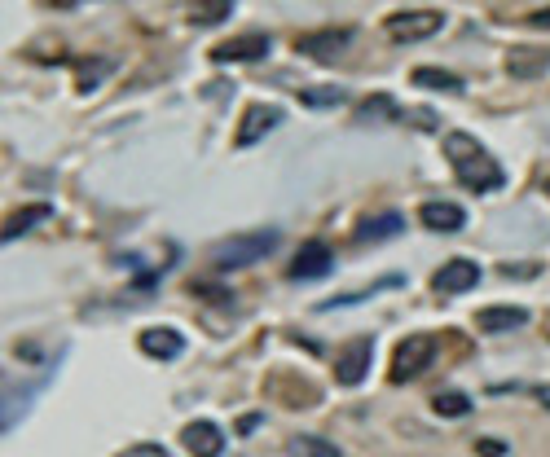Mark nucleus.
Instances as JSON below:
<instances>
[{
    "label": "nucleus",
    "mask_w": 550,
    "mask_h": 457,
    "mask_svg": "<svg viewBox=\"0 0 550 457\" xmlns=\"http://www.w3.org/2000/svg\"><path fill=\"white\" fill-rule=\"evenodd\" d=\"M445 159L454 163L458 181L467 189H476V194H493V189H502V181H506L502 163L493 159L476 137H467V132H449L445 137Z\"/></svg>",
    "instance_id": "obj_1"
},
{
    "label": "nucleus",
    "mask_w": 550,
    "mask_h": 457,
    "mask_svg": "<svg viewBox=\"0 0 550 457\" xmlns=\"http://www.w3.org/2000/svg\"><path fill=\"white\" fill-rule=\"evenodd\" d=\"M273 247H278V233L273 229H260V233H238L229 238L225 247L216 251V269H247V264L264 260Z\"/></svg>",
    "instance_id": "obj_2"
},
{
    "label": "nucleus",
    "mask_w": 550,
    "mask_h": 457,
    "mask_svg": "<svg viewBox=\"0 0 550 457\" xmlns=\"http://www.w3.org/2000/svg\"><path fill=\"white\" fill-rule=\"evenodd\" d=\"M432 361H436V339L432 334H410V339L396 348L388 378L392 383H410V378H418Z\"/></svg>",
    "instance_id": "obj_3"
},
{
    "label": "nucleus",
    "mask_w": 550,
    "mask_h": 457,
    "mask_svg": "<svg viewBox=\"0 0 550 457\" xmlns=\"http://www.w3.org/2000/svg\"><path fill=\"white\" fill-rule=\"evenodd\" d=\"M383 27H388L392 40L414 44V40L436 36V31L445 27V14H440V9H405V14H388V18H383Z\"/></svg>",
    "instance_id": "obj_4"
},
{
    "label": "nucleus",
    "mask_w": 550,
    "mask_h": 457,
    "mask_svg": "<svg viewBox=\"0 0 550 457\" xmlns=\"http://www.w3.org/2000/svg\"><path fill=\"white\" fill-rule=\"evenodd\" d=\"M278 124H282L278 106H251L247 115H242V124H238V146H256V141H264Z\"/></svg>",
    "instance_id": "obj_5"
},
{
    "label": "nucleus",
    "mask_w": 550,
    "mask_h": 457,
    "mask_svg": "<svg viewBox=\"0 0 550 457\" xmlns=\"http://www.w3.org/2000/svg\"><path fill=\"white\" fill-rule=\"evenodd\" d=\"M269 53V36H260V31H251V36H234L225 44H216L212 49V62H256Z\"/></svg>",
    "instance_id": "obj_6"
},
{
    "label": "nucleus",
    "mask_w": 550,
    "mask_h": 457,
    "mask_svg": "<svg viewBox=\"0 0 550 457\" xmlns=\"http://www.w3.org/2000/svg\"><path fill=\"white\" fill-rule=\"evenodd\" d=\"M366 374H370V339H357V343H348V348L339 352L335 378H339L344 387H357Z\"/></svg>",
    "instance_id": "obj_7"
},
{
    "label": "nucleus",
    "mask_w": 550,
    "mask_h": 457,
    "mask_svg": "<svg viewBox=\"0 0 550 457\" xmlns=\"http://www.w3.org/2000/svg\"><path fill=\"white\" fill-rule=\"evenodd\" d=\"M476 282H480V264H471V260H449L445 269L432 277V286L440 295H462V291H471Z\"/></svg>",
    "instance_id": "obj_8"
},
{
    "label": "nucleus",
    "mask_w": 550,
    "mask_h": 457,
    "mask_svg": "<svg viewBox=\"0 0 550 457\" xmlns=\"http://www.w3.org/2000/svg\"><path fill=\"white\" fill-rule=\"evenodd\" d=\"M330 247L326 242H304L300 251H295V260H291V277L295 282H308V277H326L330 273Z\"/></svg>",
    "instance_id": "obj_9"
},
{
    "label": "nucleus",
    "mask_w": 550,
    "mask_h": 457,
    "mask_svg": "<svg viewBox=\"0 0 550 457\" xmlns=\"http://www.w3.org/2000/svg\"><path fill=\"white\" fill-rule=\"evenodd\" d=\"M181 440H185V449H190L194 457H220V453H225V436H220L216 422H185Z\"/></svg>",
    "instance_id": "obj_10"
},
{
    "label": "nucleus",
    "mask_w": 550,
    "mask_h": 457,
    "mask_svg": "<svg viewBox=\"0 0 550 457\" xmlns=\"http://www.w3.org/2000/svg\"><path fill=\"white\" fill-rule=\"evenodd\" d=\"M348 44H352L348 27H330V31H313V36H304L300 53H308V58H339Z\"/></svg>",
    "instance_id": "obj_11"
},
{
    "label": "nucleus",
    "mask_w": 550,
    "mask_h": 457,
    "mask_svg": "<svg viewBox=\"0 0 550 457\" xmlns=\"http://www.w3.org/2000/svg\"><path fill=\"white\" fill-rule=\"evenodd\" d=\"M405 229L401 211H374V216L357 220V242H379V238H396Z\"/></svg>",
    "instance_id": "obj_12"
},
{
    "label": "nucleus",
    "mask_w": 550,
    "mask_h": 457,
    "mask_svg": "<svg viewBox=\"0 0 550 457\" xmlns=\"http://www.w3.org/2000/svg\"><path fill=\"white\" fill-rule=\"evenodd\" d=\"M528 321V312L524 308H480L476 312V326L484 330V334H502V330H520Z\"/></svg>",
    "instance_id": "obj_13"
},
{
    "label": "nucleus",
    "mask_w": 550,
    "mask_h": 457,
    "mask_svg": "<svg viewBox=\"0 0 550 457\" xmlns=\"http://www.w3.org/2000/svg\"><path fill=\"white\" fill-rule=\"evenodd\" d=\"M423 225L436 229V233H458L462 225H467V211H462L458 203H427L423 207Z\"/></svg>",
    "instance_id": "obj_14"
},
{
    "label": "nucleus",
    "mask_w": 550,
    "mask_h": 457,
    "mask_svg": "<svg viewBox=\"0 0 550 457\" xmlns=\"http://www.w3.org/2000/svg\"><path fill=\"white\" fill-rule=\"evenodd\" d=\"M181 348H185V343H181V334H176V330L154 326V330L141 334V352L154 356V361H172V356L181 352Z\"/></svg>",
    "instance_id": "obj_15"
},
{
    "label": "nucleus",
    "mask_w": 550,
    "mask_h": 457,
    "mask_svg": "<svg viewBox=\"0 0 550 457\" xmlns=\"http://www.w3.org/2000/svg\"><path fill=\"white\" fill-rule=\"evenodd\" d=\"M546 66H550V49H511V58H506V71L520 75V80H533Z\"/></svg>",
    "instance_id": "obj_16"
},
{
    "label": "nucleus",
    "mask_w": 550,
    "mask_h": 457,
    "mask_svg": "<svg viewBox=\"0 0 550 457\" xmlns=\"http://www.w3.org/2000/svg\"><path fill=\"white\" fill-rule=\"evenodd\" d=\"M40 220H49V207H22L18 216L5 220V233H0V238L14 242V238H22V233H27L31 225H40Z\"/></svg>",
    "instance_id": "obj_17"
},
{
    "label": "nucleus",
    "mask_w": 550,
    "mask_h": 457,
    "mask_svg": "<svg viewBox=\"0 0 550 457\" xmlns=\"http://www.w3.org/2000/svg\"><path fill=\"white\" fill-rule=\"evenodd\" d=\"M414 84L418 88H440V93H458L462 75H449V71H440V66H423V71H414Z\"/></svg>",
    "instance_id": "obj_18"
},
{
    "label": "nucleus",
    "mask_w": 550,
    "mask_h": 457,
    "mask_svg": "<svg viewBox=\"0 0 550 457\" xmlns=\"http://www.w3.org/2000/svg\"><path fill=\"white\" fill-rule=\"evenodd\" d=\"M291 457H339V449L330 440H317V436H295Z\"/></svg>",
    "instance_id": "obj_19"
},
{
    "label": "nucleus",
    "mask_w": 550,
    "mask_h": 457,
    "mask_svg": "<svg viewBox=\"0 0 550 457\" xmlns=\"http://www.w3.org/2000/svg\"><path fill=\"white\" fill-rule=\"evenodd\" d=\"M344 88H335V84H330V88H304V93H300V102L304 106H313V110H326V106H339V102H344Z\"/></svg>",
    "instance_id": "obj_20"
},
{
    "label": "nucleus",
    "mask_w": 550,
    "mask_h": 457,
    "mask_svg": "<svg viewBox=\"0 0 550 457\" xmlns=\"http://www.w3.org/2000/svg\"><path fill=\"white\" fill-rule=\"evenodd\" d=\"M432 409H436V414H445V418H458V414H467V409H471V400L462 392H440L432 400Z\"/></svg>",
    "instance_id": "obj_21"
},
{
    "label": "nucleus",
    "mask_w": 550,
    "mask_h": 457,
    "mask_svg": "<svg viewBox=\"0 0 550 457\" xmlns=\"http://www.w3.org/2000/svg\"><path fill=\"white\" fill-rule=\"evenodd\" d=\"M106 71H110V62H102V58H88V62L80 66V75H75L80 93H88V88H93V84H102V80H106Z\"/></svg>",
    "instance_id": "obj_22"
},
{
    "label": "nucleus",
    "mask_w": 550,
    "mask_h": 457,
    "mask_svg": "<svg viewBox=\"0 0 550 457\" xmlns=\"http://www.w3.org/2000/svg\"><path fill=\"white\" fill-rule=\"evenodd\" d=\"M361 115H366V119H396L401 110L392 106V97H370V102L361 106Z\"/></svg>",
    "instance_id": "obj_23"
},
{
    "label": "nucleus",
    "mask_w": 550,
    "mask_h": 457,
    "mask_svg": "<svg viewBox=\"0 0 550 457\" xmlns=\"http://www.w3.org/2000/svg\"><path fill=\"white\" fill-rule=\"evenodd\" d=\"M190 22H220V18H229V5H207V9H190L185 14Z\"/></svg>",
    "instance_id": "obj_24"
},
{
    "label": "nucleus",
    "mask_w": 550,
    "mask_h": 457,
    "mask_svg": "<svg viewBox=\"0 0 550 457\" xmlns=\"http://www.w3.org/2000/svg\"><path fill=\"white\" fill-rule=\"evenodd\" d=\"M119 457H168V449H159V444H132V449Z\"/></svg>",
    "instance_id": "obj_25"
},
{
    "label": "nucleus",
    "mask_w": 550,
    "mask_h": 457,
    "mask_svg": "<svg viewBox=\"0 0 550 457\" xmlns=\"http://www.w3.org/2000/svg\"><path fill=\"white\" fill-rule=\"evenodd\" d=\"M260 422H264L260 414H242V418H238V436H251V431H256Z\"/></svg>",
    "instance_id": "obj_26"
},
{
    "label": "nucleus",
    "mask_w": 550,
    "mask_h": 457,
    "mask_svg": "<svg viewBox=\"0 0 550 457\" xmlns=\"http://www.w3.org/2000/svg\"><path fill=\"white\" fill-rule=\"evenodd\" d=\"M480 453H484V457H498V453H506V449H502V444H493V440H480Z\"/></svg>",
    "instance_id": "obj_27"
},
{
    "label": "nucleus",
    "mask_w": 550,
    "mask_h": 457,
    "mask_svg": "<svg viewBox=\"0 0 550 457\" xmlns=\"http://www.w3.org/2000/svg\"><path fill=\"white\" fill-rule=\"evenodd\" d=\"M533 27H550V9H537V14H533Z\"/></svg>",
    "instance_id": "obj_28"
},
{
    "label": "nucleus",
    "mask_w": 550,
    "mask_h": 457,
    "mask_svg": "<svg viewBox=\"0 0 550 457\" xmlns=\"http://www.w3.org/2000/svg\"><path fill=\"white\" fill-rule=\"evenodd\" d=\"M542 189H546V194H550V176H546V181H542Z\"/></svg>",
    "instance_id": "obj_29"
}]
</instances>
